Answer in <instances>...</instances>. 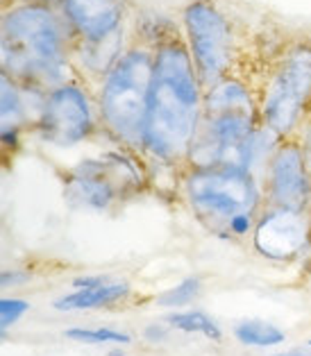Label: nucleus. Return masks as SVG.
Masks as SVG:
<instances>
[{"label": "nucleus", "mask_w": 311, "mask_h": 356, "mask_svg": "<svg viewBox=\"0 0 311 356\" xmlns=\"http://www.w3.org/2000/svg\"><path fill=\"white\" fill-rule=\"evenodd\" d=\"M205 111V89L180 25L154 41L152 82L141 157L152 170L180 175L191 154Z\"/></svg>", "instance_id": "nucleus-1"}, {"label": "nucleus", "mask_w": 311, "mask_h": 356, "mask_svg": "<svg viewBox=\"0 0 311 356\" xmlns=\"http://www.w3.org/2000/svg\"><path fill=\"white\" fill-rule=\"evenodd\" d=\"M177 19L205 91L230 75L259 73L282 34L257 23L234 0H186Z\"/></svg>", "instance_id": "nucleus-2"}, {"label": "nucleus", "mask_w": 311, "mask_h": 356, "mask_svg": "<svg viewBox=\"0 0 311 356\" xmlns=\"http://www.w3.org/2000/svg\"><path fill=\"white\" fill-rule=\"evenodd\" d=\"M0 62L5 75L41 93L77 77L71 34L55 0H5Z\"/></svg>", "instance_id": "nucleus-3"}, {"label": "nucleus", "mask_w": 311, "mask_h": 356, "mask_svg": "<svg viewBox=\"0 0 311 356\" xmlns=\"http://www.w3.org/2000/svg\"><path fill=\"white\" fill-rule=\"evenodd\" d=\"M177 195L202 229L232 243L250 241L266 209L264 186L234 166H186L180 172Z\"/></svg>", "instance_id": "nucleus-4"}, {"label": "nucleus", "mask_w": 311, "mask_h": 356, "mask_svg": "<svg viewBox=\"0 0 311 356\" xmlns=\"http://www.w3.org/2000/svg\"><path fill=\"white\" fill-rule=\"evenodd\" d=\"M262 125L293 138L311 111V32H282L257 73Z\"/></svg>", "instance_id": "nucleus-5"}, {"label": "nucleus", "mask_w": 311, "mask_h": 356, "mask_svg": "<svg viewBox=\"0 0 311 356\" xmlns=\"http://www.w3.org/2000/svg\"><path fill=\"white\" fill-rule=\"evenodd\" d=\"M71 34L77 75L98 89L134 37V0H55Z\"/></svg>", "instance_id": "nucleus-6"}, {"label": "nucleus", "mask_w": 311, "mask_h": 356, "mask_svg": "<svg viewBox=\"0 0 311 356\" xmlns=\"http://www.w3.org/2000/svg\"><path fill=\"white\" fill-rule=\"evenodd\" d=\"M154 43L134 32L123 55L96 89L102 134L116 147L141 154L148 95L152 82Z\"/></svg>", "instance_id": "nucleus-7"}, {"label": "nucleus", "mask_w": 311, "mask_h": 356, "mask_svg": "<svg viewBox=\"0 0 311 356\" xmlns=\"http://www.w3.org/2000/svg\"><path fill=\"white\" fill-rule=\"evenodd\" d=\"M150 186V168L139 152L116 147L75 163L64 175V193L77 209L109 211Z\"/></svg>", "instance_id": "nucleus-8"}, {"label": "nucleus", "mask_w": 311, "mask_h": 356, "mask_svg": "<svg viewBox=\"0 0 311 356\" xmlns=\"http://www.w3.org/2000/svg\"><path fill=\"white\" fill-rule=\"evenodd\" d=\"M32 134L64 150L102 134L96 91L80 75L46 91Z\"/></svg>", "instance_id": "nucleus-9"}, {"label": "nucleus", "mask_w": 311, "mask_h": 356, "mask_svg": "<svg viewBox=\"0 0 311 356\" xmlns=\"http://www.w3.org/2000/svg\"><path fill=\"white\" fill-rule=\"evenodd\" d=\"M262 127V118L237 111H202L200 127L193 138L186 166H234L246 168L248 150L255 134Z\"/></svg>", "instance_id": "nucleus-10"}, {"label": "nucleus", "mask_w": 311, "mask_h": 356, "mask_svg": "<svg viewBox=\"0 0 311 356\" xmlns=\"http://www.w3.org/2000/svg\"><path fill=\"white\" fill-rule=\"evenodd\" d=\"M255 254L273 264H293L311 252V211L266 207L250 236Z\"/></svg>", "instance_id": "nucleus-11"}, {"label": "nucleus", "mask_w": 311, "mask_h": 356, "mask_svg": "<svg viewBox=\"0 0 311 356\" xmlns=\"http://www.w3.org/2000/svg\"><path fill=\"white\" fill-rule=\"evenodd\" d=\"M266 207L311 211V170L296 138H282L264 179Z\"/></svg>", "instance_id": "nucleus-12"}, {"label": "nucleus", "mask_w": 311, "mask_h": 356, "mask_svg": "<svg viewBox=\"0 0 311 356\" xmlns=\"http://www.w3.org/2000/svg\"><path fill=\"white\" fill-rule=\"evenodd\" d=\"M43 95L46 93L25 89L10 75H0V132L5 154L19 150L23 138L34 132Z\"/></svg>", "instance_id": "nucleus-13"}, {"label": "nucleus", "mask_w": 311, "mask_h": 356, "mask_svg": "<svg viewBox=\"0 0 311 356\" xmlns=\"http://www.w3.org/2000/svg\"><path fill=\"white\" fill-rule=\"evenodd\" d=\"M129 286L123 282H105L91 289H75L73 293L59 298L53 307L59 311H86V309H102L111 304L123 302L129 295Z\"/></svg>", "instance_id": "nucleus-14"}, {"label": "nucleus", "mask_w": 311, "mask_h": 356, "mask_svg": "<svg viewBox=\"0 0 311 356\" xmlns=\"http://www.w3.org/2000/svg\"><path fill=\"white\" fill-rule=\"evenodd\" d=\"M234 336L239 343L248 347H275L284 343V332L264 320H244L234 327Z\"/></svg>", "instance_id": "nucleus-15"}, {"label": "nucleus", "mask_w": 311, "mask_h": 356, "mask_svg": "<svg viewBox=\"0 0 311 356\" xmlns=\"http://www.w3.org/2000/svg\"><path fill=\"white\" fill-rule=\"evenodd\" d=\"M166 325L184 334H200L209 338V341H221L223 338V332L216 325V320L202 314V311H177V314H170L166 318Z\"/></svg>", "instance_id": "nucleus-16"}, {"label": "nucleus", "mask_w": 311, "mask_h": 356, "mask_svg": "<svg viewBox=\"0 0 311 356\" xmlns=\"http://www.w3.org/2000/svg\"><path fill=\"white\" fill-rule=\"evenodd\" d=\"M66 338L77 343H86V345H127L132 343V336L125 332H118V329L111 327H71L66 329Z\"/></svg>", "instance_id": "nucleus-17"}, {"label": "nucleus", "mask_w": 311, "mask_h": 356, "mask_svg": "<svg viewBox=\"0 0 311 356\" xmlns=\"http://www.w3.org/2000/svg\"><path fill=\"white\" fill-rule=\"evenodd\" d=\"M200 291H202V282L198 277H186L184 282L164 291L157 298V302L161 307H186L189 302H193L200 295Z\"/></svg>", "instance_id": "nucleus-18"}, {"label": "nucleus", "mask_w": 311, "mask_h": 356, "mask_svg": "<svg viewBox=\"0 0 311 356\" xmlns=\"http://www.w3.org/2000/svg\"><path fill=\"white\" fill-rule=\"evenodd\" d=\"M30 304L28 300H19V298H5L0 302V327H3V332H7L16 320L23 318L28 314Z\"/></svg>", "instance_id": "nucleus-19"}, {"label": "nucleus", "mask_w": 311, "mask_h": 356, "mask_svg": "<svg viewBox=\"0 0 311 356\" xmlns=\"http://www.w3.org/2000/svg\"><path fill=\"white\" fill-rule=\"evenodd\" d=\"M293 138L298 141L302 154H305L307 166H309V170H311V111H309V116L305 118V123L300 125V129H298L296 136H293Z\"/></svg>", "instance_id": "nucleus-20"}, {"label": "nucleus", "mask_w": 311, "mask_h": 356, "mask_svg": "<svg viewBox=\"0 0 311 356\" xmlns=\"http://www.w3.org/2000/svg\"><path fill=\"white\" fill-rule=\"evenodd\" d=\"M166 336V327H157V325H152L145 329V338H150V341H159V338Z\"/></svg>", "instance_id": "nucleus-21"}, {"label": "nucleus", "mask_w": 311, "mask_h": 356, "mask_svg": "<svg viewBox=\"0 0 311 356\" xmlns=\"http://www.w3.org/2000/svg\"><path fill=\"white\" fill-rule=\"evenodd\" d=\"M278 356H300V354H293V352H291V354H278Z\"/></svg>", "instance_id": "nucleus-22"}, {"label": "nucleus", "mask_w": 311, "mask_h": 356, "mask_svg": "<svg viewBox=\"0 0 311 356\" xmlns=\"http://www.w3.org/2000/svg\"><path fill=\"white\" fill-rule=\"evenodd\" d=\"M309 345H311V341H309Z\"/></svg>", "instance_id": "nucleus-23"}]
</instances>
